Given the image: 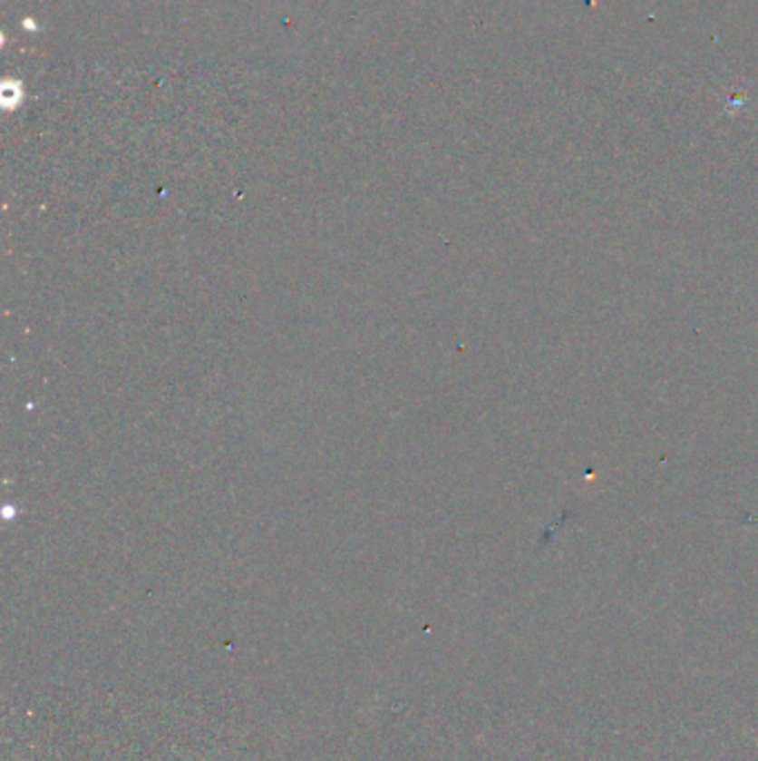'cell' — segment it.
<instances>
[{
	"mask_svg": "<svg viewBox=\"0 0 758 761\" xmlns=\"http://www.w3.org/2000/svg\"><path fill=\"white\" fill-rule=\"evenodd\" d=\"M750 735H752V737H754V741H756V748H758V739H756V735L752 733V730H750Z\"/></svg>",
	"mask_w": 758,
	"mask_h": 761,
	"instance_id": "6da1fadb",
	"label": "cell"
}]
</instances>
